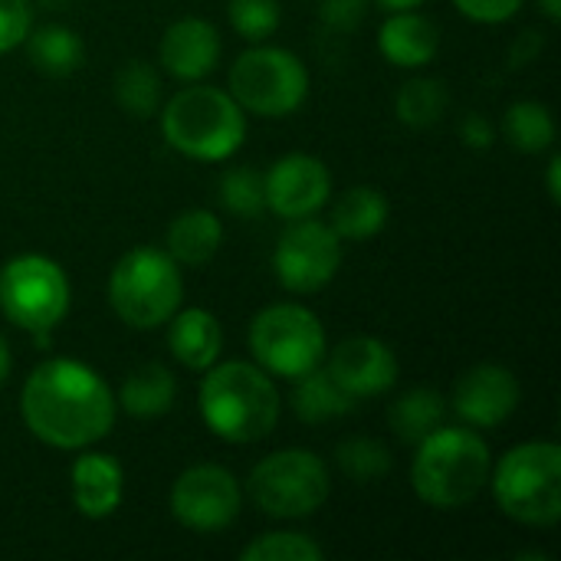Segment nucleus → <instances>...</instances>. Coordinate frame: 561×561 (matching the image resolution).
<instances>
[{"instance_id": "f257e3e1", "label": "nucleus", "mask_w": 561, "mask_h": 561, "mask_svg": "<svg viewBox=\"0 0 561 561\" xmlns=\"http://www.w3.org/2000/svg\"><path fill=\"white\" fill-rule=\"evenodd\" d=\"M20 414L26 431L46 447L85 450L108 437L115 394L85 362L46 358L30 371L20 391Z\"/></svg>"}, {"instance_id": "f03ea898", "label": "nucleus", "mask_w": 561, "mask_h": 561, "mask_svg": "<svg viewBox=\"0 0 561 561\" xmlns=\"http://www.w3.org/2000/svg\"><path fill=\"white\" fill-rule=\"evenodd\" d=\"M201 417L227 444H256L279 421V391L273 375L250 362H214L201 381Z\"/></svg>"}, {"instance_id": "7ed1b4c3", "label": "nucleus", "mask_w": 561, "mask_h": 561, "mask_svg": "<svg viewBox=\"0 0 561 561\" xmlns=\"http://www.w3.org/2000/svg\"><path fill=\"white\" fill-rule=\"evenodd\" d=\"M490 483V447L470 427H437L417 444L411 486L434 510H460Z\"/></svg>"}, {"instance_id": "20e7f679", "label": "nucleus", "mask_w": 561, "mask_h": 561, "mask_svg": "<svg viewBox=\"0 0 561 561\" xmlns=\"http://www.w3.org/2000/svg\"><path fill=\"white\" fill-rule=\"evenodd\" d=\"M161 135L184 158L217 164L233 158L247 141V112L230 92L191 85L161 108Z\"/></svg>"}, {"instance_id": "39448f33", "label": "nucleus", "mask_w": 561, "mask_h": 561, "mask_svg": "<svg viewBox=\"0 0 561 561\" xmlns=\"http://www.w3.org/2000/svg\"><path fill=\"white\" fill-rule=\"evenodd\" d=\"M184 299L181 263L158 247H131L108 273V302L131 329L164 325Z\"/></svg>"}, {"instance_id": "423d86ee", "label": "nucleus", "mask_w": 561, "mask_h": 561, "mask_svg": "<svg viewBox=\"0 0 561 561\" xmlns=\"http://www.w3.org/2000/svg\"><path fill=\"white\" fill-rule=\"evenodd\" d=\"M496 506L523 526H556L561 519V447L529 440L513 447L493 470Z\"/></svg>"}, {"instance_id": "0eeeda50", "label": "nucleus", "mask_w": 561, "mask_h": 561, "mask_svg": "<svg viewBox=\"0 0 561 561\" xmlns=\"http://www.w3.org/2000/svg\"><path fill=\"white\" fill-rule=\"evenodd\" d=\"M69 279L62 266L39 253H20L0 270V312L46 345V335L69 312Z\"/></svg>"}, {"instance_id": "6e6552de", "label": "nucleus", "mask_w": 561, "mask_h": 561, "mask_svg": "<svg viewBox=\"0 0 561 561\" xmlns=\"http://www.w3.org/2000/svg\"><path fill=\"white\" fill-rule=\"evenodd\" d=\"M250 352L266 375L296 381L325 358V329L299 302L266 306L250 325Z\"/></svg>"}, {"instance_id": "1a4fd4ad", "label": "nucleus", "mask_w": 561, "mask_h": 561, "mask_svg": "<svg viewBox=\"0 0 561 561\" xmlns=\"http://www.w3.org/2000/svg\"><path fill=\"white\" fill-rule=\"evenodd\" d=\"M230 95L250 115L286 118L309 95L302 59L283 46H250L230 66Z\"/></svg>"}, {"instance_id": "9d476101", "label": "nucleus", "mask_w": 561, "mask_h": 561, "mask_svg": "<svg viewBox=\"0 0 561 561\" xmlns=\"http://www.w3.org/2000/svg\"><path fill=\"white\" fill-rule=\"evenodd\" d=\"M247 493L253 506L273 519H302L325 506L332 480L322 457L296 447L260 460L250 473Z\"/></svg>"}, {"instance_id": "9b49d317", "label": "nucleus", "mask_w": 561, "mask_h": 561, "mask_svg": "<svg viewBox=\"0 0 561 561\" xmlns=\"http://www.w3.org/2000/svg\"><path fill=\"white\" fill-rule=\"evenodd\" d=\"M339 266H342V237L316 217L289 220V227L283 230L273 250V273L279 286L299 296L325 289L335 279Z\"/></svg>"}, {"instance_id": "f8f14e48", "label": "nucleus", "mask_w": 561, "mask_h": 561, "mask_svg": "<svg viewBox=\"0 0 561 561\" xmlns=\"http://www.w3.org/2000/svg\"><path fill=\"white\" fill-rule=\"evenodd\" d=\"M168 506L184 529L220 533L237 523L243 506V490L230 470L217 463H197L174 480Z\"/></svg>"}, {"instance_id": "ddd939ff", "label": "nucleus", "mask_w": 561, "mask_h": 561, "mask_svg": "<svg viewBox=\"0 0 561 561\" xmlns=\"http://www.w3.org/2000/svg\"><path fill=\"white\" fill-rule=\"evenodd\" d=\"M266 207L283 220L316 217L332 197V174L329 168L302 151L279 158L266 174Z\"/></svg>"}, {"instance_id": "4468645a", "label": "nucleus", "mask_w": 561, "mask_h": 561, "mask_svg": "<svg viewBox=\"0 0 561 561\" xmlns=\"http://www.w3.org/2000/svg\"><path fill=\"white\" fill-rule=\"evenodd\" d=\"M519 398H523V391H519V381L510 368L477 365L457 381L450 408L457 411V417L467 427L490 431V427H500L503 421H510L516 414Z\"/></svg>"}, {"instance_id": "2eb2a0df", "label": "nucleus", "mask_w": 561, "mask_h": 561, "mask_svg": "<svg viewBox=\"0 0 561 561\" xmlns=\"http://www.w3.org/2000/svg\"><path fill=\"white\" fill-rule=\"evenodd\" d=\"M329 375L358 401V398H375L394 388L398 381V355L391 345L371 335H355L345 339L332 355H329Z\"/></svg>"}, {"instance_id": "dca6fc26", "label": "nucleus", "mask_w": 561, "mask_h": 561, "mask_svg": "<svg viewBox=\"0 0 561 561\" xmlns=\"http://www.w3.org/2000/svg\"><path fill=\"white\" fill-rule=\"evenodd\" d=\"M158 59L161 66L181 79V82H197L204 76H210L217 69L220 59V33L214 23L201 20V16H184L174 20L158 46Z\"/></svg>"}, {"instance_id": "f3484780", "label": "nucleus", "mask_w": 561, "mask_h": 561, "mask_svg": "<svg viewBox=\"0 0 561 561\" xmlns=\"http://www.w3.org/2000/svg\"><path fill=\"white\" fill-rule=\"evenodd\" d=\"M72 503L85 519H108L125 496V473L115 457L108 454H82L69 473Z\"/></svg>"}, {"instance_id": "a211bd4d", "label": "nucleus", "mask_w": 561, "mask_h": 561, "mask_svg": "<svg viewBox=\"0 0 561 561\" xmlns=\"http://www.w3.org/2000/svg\"><path fill=\"white\" fill-rule=\"evenodd\" d=\"M378 49L391 66L417 69V66H427L437 56L440 33L427 16H421L414 10H391V16L381 23Z\"/></svg>"}, {"instance_id": "6ab92c4d", "label": "nucleus", "mask_w": 561, "mask_h": 561, "mask_svg": "<svg viewBox=\"0 0 561 561\" xmlns=\"http://www.w3.org/2000/svg\"><path fill=\"white\" fill-rule=\"evenodd\" d=\"M168 348L184 368L207 371L214 362H220V348H224V332L217 316L207 309L174 312L168 319Z\"/></svg>"}, {"instance_id": "aec40b11", "label": "nucleus", "mask_w": 561, "mask_h": 561, "mask_svg": "<svg viewBox=\"0 0 561 561\" xmlns=\"http://www.w3.org/2000/svg\"><path fill=\"white\" fill-rule=\"evenodd\" d=\"M220 243H224V224L214 210L204 207L178 214L168 227V256L184 266L210 263Z\"/></svg>"}, {"instance_id": "412c9836", "label": "nucleus", "mask_w": 561, "mask_h": 561, "mask_svg": "<svg viewBox=\"0 0 561 561\" xmlns=\"http://www.w3.org/2000/svg\"><path fill=\"white\" fill-rule=\"evenodd\" d=\"M391 207L378 187H348L332 207V230L342 240H371L388 227Z\"/></svg>"}, {"instance_id": "4be33fe9", "label": "nucleus", "mask_w": 561, "mask_h": 561, "mask_svg": "<svg viewBox=\"0 0 561 561\" xmlns=\"http://www.w3.org/2000/svg\"><path fill=\"white\" fill-rule=\"evenodd\" d=\"M174 398H178V381L174 375L151 362V365H141L135 368L125 381H122V391H118V404L125 414L131 417H161L174 408Z\"/></svg>"}, {"instance_id": "5701e85b", "label": "nucleus", "mask_w": 561, "mask_h": 561, "mask_svg": "<svg viewBox=\"0 0 561 561\" xmlns=\"http://www.w3.org/2000/svg\"><path fill=\"white\" fill-rule=\"evenodd\" d=\"M355 408V398L329 375V368H312L296 378L293 388V411L306 424H325L345 417Z\"/></svg>"}, {"instance_id": "b1692460", "label": "nucleus", "mask_w": 561, "mask_h": 561, "mask_svg": "<svg viewBox=\"0 0 561 561\" xmlns=\"http://www.w3.org/2000/svg\"><path fill=\"white\" fill-rule=\"evenodd\" d=\"M26 56L30 62L46 72V76H72L82 59H85V43L76 30L62 26V23H49L39 30L26 33Z\"/></svg>"}, {"instance_id": "393cba45", "label": "nucleus", "mask_w": 561, "mask_h": 561, "mask_svg": "<svg viewBox=\"0 0 561 561\" xmlns=\"http://www.w3.org/2000/svg\"><path fill=\"white\" fill-rule=\"evenodd\" d=\"M388 417H391V431L398 434V440L417 447L427 434H434L437 427H444V421H447V401L434 388H411V391H404L391 404V414Z\"/></svg>"}, {"instance_id": "a878e982", "label": "nucleus", "mask_w": 561, "mask_h": 561, "mask_svg": "<svg viewBox=\"0 0 561 561\" xmlns=\"http://www.w3.org/2000/svg\"><path fill=\"white\" fill-rule=\"evenodd\" d=\"M503 135H506V141L516 151L539 154V151H549L552 141H556V118H552L549 105L533 102V99H523V102H513L506 108V115H503Z\"/></svg>"}, {"instance_id": "bb28decb", "label": "nucleus", "mask_w": 561, "mask_h": 561, "mask_svg": "<svg viewBox=\"0 0 561 561\" xmlns=\"http://www.w3.org/2000/svg\"><path fill=\"white\" fill-rule=\"evenodd\" d=\"M115 99L135 118L154 115L158 105H161V79H158V72L141 59H128L115 72Z\"/></svg>"}, {"instance_id": "cd10ccee", "label": "nucleus", "mask_w": 561, "mask_h": 561, "mask_svg": "<svg viewBox=\"0 0 561 561\" xmlns=\"http://www.w3.org/2000/svg\"><path fill=\"white\" fill-rule=\"evenodd\" d=\"M394 112L411 128H427L447 112V89L440 79H411L394 99Z\"/></svg>"}, {"instance_id": "c85d7f7f", "label": "nucleus", "mask_w": 561, "mask_h": 561, "mask_svg": "<svg viewBox=\"0 0 561 561\" xmlns=\"http://www.w3.org/2000/svg\"><path fill=\"white\" fill-rule=\"evenodd\" d=\"M220 201L237 217H260L266 210V181L256 168H230L220 178Z\"/></svg>"}, {"instance_id": "c756f323", "label": "nucleus", "mask_w": 561, "mask_h": 561, "mask_svg": "<svg viewBox=\"0 0 561 561\" xmlns=\"http://www.w3.org/2000/svg\"><path fill=\"white\" fill-rule=\"evenodd\" d=\"M339 467L348 480L355 483H375L381 477H388L391 470V454L385 444L371 440V437H352L339 447Z\"/></svg>"}, {"instance_id": "7c9ffc66", "label": "nucleus", "mask_w": 561, "mask_h": 561, "mask_svg": "<svg viewBox=\"0 0 561 561\" xmlns=\"http://www.w3.org/2000/svg\"><path fill=\"white\" fill-rule=\"evenodd\" d=\"M243 561H322V546L299 533H266L243 546Z\"/></svg>"}, {"instance_id": "2f4dec72", "label": "nucleus", "mask_w": 561, "mask_h": 561, "mask_svg": "<svg viewBox=\"0 0 561 561\" xmlns=\"http://www.w3.org/2000/svg\"><path fill=\"white\" fill-rule=\"evenodd\" d=\"M227 13H230V26L250 43H263L266 36H273L283 16L279 0H230Z\"/></svg>"}, {"instance_id": "473e14b6", "label": "nucleus", "mask_w": 561, "mask_h": 561, "mask_svg": "<svg viewBox=\"0 0 561 561\" xmlns=\"http://www.w3.org/2000/svg\"><path fill=\"white\" fill-rule=\"evenodd\" d=\"M30 26H33V16H30L26 0H0V56L20 46Z\"/></svg>"}, {"instance_id": "72a5a7b5", "label": "nucleus", "mask_w": 561, "mask_h": 561, "mask_svg": "<svg viewBox=\"0 0 561 561\" xmlns=\"http://www.w3.org/2000/svg\"><path fill=\"white\" fill-rule=\"evenodd\" d=\"M454 3L473 23H506L523 7V0H454Z\"/></svg>"}, {"instance_id": "f704fd0d", "label": "nucleus", "mask_w": 561, "mask_h": 561, "mask_svg": "<svg viewBox=\"0 0 561 561\" xmlns=\"http://www.w3.org/2000/svg\"><path fill=\"white\" fill-rule=\"evenodd\" d=\"M368 13V0H322V23H329L332 30L345 33V30H355Z\"/></svg>"}, {"instance_id": "c9c22d12", "label": "nucleus", "mask_w": 561, "mask_h": 561, "mask_svg": "<svg viewBox=\"0 0 561 561\" xmlns=\"http://www.w3.org/2000/svg\"><path fill=\"white\" fill-rule=\"evenodd\" d=\"M460 138H463L467 148L486 151V148H493V141H496V128H493V122H490L486 115L470 112V115L460 122Z\"/></svg>"}, {"instance_id": "e433bc0d", "label": "nucleus", "mask_w": 561, "mask_h": 561, "mask_svg": "<svg viewBox=\"0 0 561 561\" xmlns=\"http://www.w3.org/2000/svg\"><path fill=\"white\" fill-rule=\"evenodd\" d=\"M539 46H542L539 33H523V39H519V43H516V49H513L516 62H526L533 53H539Z\"/></svg>"}, {"instance_id": "4c0bfd02", "label": "nucleus", "mask_w": 561, "mask_h": 561, "mask_svg": "<svg viewBox=\"0 0 561 561\" xmlns=\"http://www.w3.org/2000/svg\"><path fill=\"white\" fill-rule=\"evenodd\" d=\"M559 174H561V154H552V161H549V197H552V204H559L561 201Z\"/></svg>"}, {"instance_id": "58836bf2", "label": "nucleus", "mask_w": 561, "mask_h": 561, "mask_svg": "<svg viewBox=\"0 0 561 561\" xmlns=\"http://www.w3.org/2000/svg\"><path fill=\"white\" fill-rule=\"evenodd\" d=\"M10 368H13L10 345H7V339H3V332H0V388H3V381L10 378Z\"/></svg>"}, {"instance_id": "ea45409f", "label": "nucleus", "mask_w": 561, "mask_h": 561, "mask_svg": "<svg viewBox=\"0 0 561 561\" xmlns=\"http://www.w3.org/2000/svg\"><path fill=\"white\" fill-rule=\"evenodd\" d=\"M378 7H385V10H417L424 0H375Z\"/></svg>"}, {"instance_id": "a19ab883", "label": "nucleus", "mask_w": 561, "mask_h": 561, "mask_svg": "<svg viewBox=\"0 0 561 561\" xmlns=\"http://www.w3.org/2000/svg\"><path fill=\"white\" fill-rule=\"evenodd\" d=\"M539 3H542L546 16H549L552 23H559V20H561V0H539Z\"/></svg>"}]
</instances>
